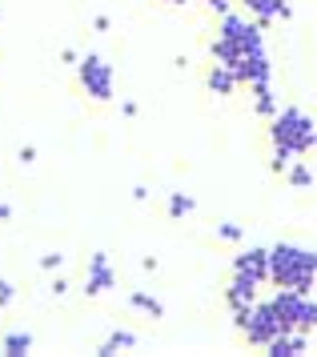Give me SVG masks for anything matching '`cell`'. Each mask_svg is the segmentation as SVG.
<instances>
[{
    "label": "cell",
    "mask_w": 317,
    "mask_h": 357,
    "mask_svg": "<svg viewBox=\"0 0 317 357\" xmlns=\"http://www.w3.org/2000/svg\"><path fill=\"white\" fill-rule=\"evenodd\" d=\"M314 281H317V253L314 249L293 245V241H281L270 249V285L314 293Z\"/></svg>",
    "instance_id": "6da1fadb"
},
{
    "label": "cell",
    "mask_w": 317,
    "mask_h": 357,
    "mask_svg": "<svg viewBox=\"0 0 317 357\" xmlns=\"http://www.w3.org/2000/svg\"><path fill=\"white\" fill-rule=\"evenodd\" d=\"M265 49V29L257 24L253 17H241V13H225L221 24H217V36L209 45V56L221 61V65H233L245 52H261Z\"/></svg>",
    "instance_id": "7a4b0ae2"
},
{
    "label": "cell",
    "mask_w": 317,
    "mask_h": 357,
    "mask_svg": "<svg viewBox=\"0 0 317 357\" xmlns=\"http://www.w3.org/2000/svg\"><path fill=\"white\" fill-rule=\"evenodd\" d=\"M270 141L273 149H286V153H293V157H309L317 149V125L314 116L305 113V109H277V113L270 116Z\"/></svg>",
    "instance_id": "3957f363"
},
{
    "label": "cell",
    "mask_w": 317,
    "mask_h": 357,
    "mask_svg": "<svg viewBox=\"0 0 317 357\" xmlns=\"http://www.w3.org/2000/svg\"><path fill=\"white\" fill-rule=\"evenodd\" d=\"M233 325L241 329V337L249 341V345H257V349H265L277 333H286V325L277 317L273 301H253V305L237 309V313H233Z\"/></svg>",
    "instance_id": "277c9868"
},
{
    "label": "cell",
    "mask_w": 317,
    "mask_h": 357,
    "mask_svg": "<svg viewBox=\"0 0 317 357\" xmlns=\"http://www.w3.org/2000/svg\"><path fill=\"white\" fill-rule=\"evenodd\" d=\"M277 317L286 329H297V333H314L317 329V297L314 293H297V289H277L270 297Z\"/></svg>",
    "instance_id": "5b68a950"
},
{
    "label": "cell",
    "mask_w": 317,
    "mask_h": 357,
    "mask_svg": "<svg viewBox=\"0 0 317 357\" xmlns=\"http://www.w3.org/2000/svg\"><path fill=\"white\" fill-rule=\"evenodd\" d=\"M77 81L80 89L96 100V105H109L117 97V77H112V65L101 56V52H84L77 61Z\"/></svg>",
    "instance_id": "8992f818"
},
{
    "label": "cell",
    "mask_w": 317,
    "mask_h": 357,
    "mask_svg": "<svg viewBox=\"0 0 317 357\" xmlns=\"http://www.w3.org/2000/svg\"><path fill=\"white\" fill-rule=\"evenodd\" d=\"M117 285V273H112L109 253H93L89 257V269H84V297H101Z\"/></svg>",
    "instance_id": "52a82bcc"
},
{
    "label": "cell",
    "mask_w": 317,
    "mask_h": 357,
    "mask_svg": "<svg viewBox=\"0 0 317 357\" xmlns=\"http://www.w3.org/2000/svg\"><path fill=\"white\" fill-rule=\"evenodd\" d=\"M233 273H245L253 277V281H270V249L265 245H249V249H241L237 257H233Z\"/></svg>",
    "instance_id": "ba28073f"
},
{
    "label": "cell",
    "mask_w": 317,
    "mask_h": 357,
    "mask_svg": "<svg viewBox=\"0 0 317 357\" xmlns=\"http://www.w3.org/2000/svg\"><path fill=\"white\" fill-rule=\"evenodd\" d=\"M257 289H261V281H253V277H245V273H233V277H229V289H225V305H229V313H237V309L253 305V301H257Z\"/></svg>",
    "instance_id": "9c48e42d"
},
{
    "label": "cell",
    "mask_w": 317,
    "mask_h": 357,
    "mask_svg": "<svg viewBox=\"0 0 317 357\" xmlns=\"http://www.w3.org/2000/svg\"><path fill=\"white\" fill-rule=\"evenodd\" d=\"M245 8H249V17L261 24V29H270V24H277V20H289L293 13H289V0H241Z\"/></svg>",
    "instance_id": "30bf717a"
},
{
    "label": "cell",
    "mask_w": 317,
    "mask_h": 357,
    "mask_svg": "<svg viewBox=\"0 0 317 357\" xmlns=\"http://www.w3.org/2000/svg\"><path fill=\"white\" fill-rule=\"evenodd\" d=\"M205 84H209V93H213V97H233V93L241 89L237 73H233L229 65H221V61H213V65H209Z\"/></svg>",
    "instance_id": "8fae6325"
},
{
    "label": "cell",
    "mask_w": 317,
    "mask_h": 357,
    "mask_svg": "<svg viewBox=\"0 0 317 357\" xmlns=\"http://www.w3.org/2000/svg\"><path fill=\"white\" fill-rule=\"evenodd\" d=\"M309 349V333H297V329H286V333H277V337L265 345V354L270 357H297Z\"/></svg>",
    "instance_id": "7c38bea8"
},
{
    "label": "cell",
    "mask_w": 317,
    "mask_h": 357,
    "mask_svg": "<svg viewBox=\"0 0 317 357\" xmlns=\"http://www.w3.org/2000/svg\"><path fill=\"white\" fill-rule=\"evenodd\" d=\"M249 93H253V113H257V116H265V121H270V116L281 109V100H277V93H273V81L249 84Z\"/></svg>",
    "instance_id": "4fadbf2b"
},
{
    "label": "cell",
    "mask_w": 317,
    "mask_h": 357,
    "mask_svg": "<svg viewBox=\"0 0 317 357\" xmlns=\"http://www.w3.org/2000/svg\"><path fill=\"white\" fill-rule=\"evenodd\" d=\"M137 345H141L137 333H128V329H112L109 337L96 345V357H112V354H121V349H137Z\"/></svg>",
    "instance_id": "5bb4252c"
},
{
    "label": "cell",
    "mask_w": 317,
    "mask_h": 357,
    "mask_svg": "<svg viewBox=\"0 0 317 357\" xmlns=\"http://www.w3.org/2000/svg\"><path fill=\"white\" fill-rule=\"evenodd\" d=\"M128 309H137V313H145V317H165V305H161L157 297H153V293H145V289H128Z\"/></svg>",
    "instance_id": "9a60e30c"
},
{
    "label": "cell",
    "mask_w": 317,
    "mask_h": 357,
    "mask_svg": "<svg viewBox=\"0 0 317 357\" xmlns=\"http://www.w3.org/2000/svg\"><path fill=\"white\" fill-rule=\"evenodd\" d=\"M32 333H24V329H13V333H4L0 337V354L4 357H24V354H32Z\"/></svg>",
    "instance_id": "2e32d148"
},
{
    "label": "cell",
    "mask_w": 317,
    "mask_h": 357,
    "mask_svg": "<svg viewBox=\"0 0 317 357\" xmlns=\"http://www.w3.org/2000/svg\"><path fill=\"white\" fill-rule=\"evenodd\" d=\"M286 181L293 185V189H309V185H314V169H309L305 161H293L289 173H286Z\"/></svg>",
    "instance_id": "e0dca14e"
},
{
    "label": "cell",
    "mask_w": 317,
    "mask_h": 357,
    "mask_svg": "<svg viewBox=\"0 0 317 357\" xmlns=\"http://www.w3.org/2000/svg\"><path fill=\"white\" fill-rule=\"evenodd\" d=\"M165 209H169V217H189V213L197 209V201H193L189 193H169Z\"/></svg>",
    "instance_id": "ac0fdd59"
},
{
    "label": "cell",
    "mask_w": 317,
    "mask_h": 357,
    "mask_svg": "<svg viewBox=\"0 0 317 357\" xmlns=\"http://www.w3.org/2000/svg\"><path fill=\"white\" fill-rule=\"evenodd\" d=\"M217 237H221V241H241L245 229H241L237 221H221V225H217Z\"/></svg>",
    "instance_id": "d6986e66"
},
{
    "label": "cell",
    "mask_w": 317,
    "mask_h": 357,
    "mask_svg": "<svg viewBox=\"0 0 317 357\" xmlns=\"http://www.w3.org/2000/svg\"><path fill=\"white\" fill-rule=\"evenodd\" d=\"M16 301V285L13 281H4V277H0V309H8Z\"/></svg>",
    "instance_id": "ffe728a7"
},
{
    "label": "cell",
    "mask_w": 317,
    "mask_h": 357,
    "mask_svg": "<svg viewBox=\"0 0 317 357\" xmlns=\"http://www.w3.org/2000/svg\"><path fill=\"white\" fill-rule=\"evenodd\" d=\"M61 265H64L61 253H45V257H40V269H61Z\"/></svg>",
    "instance_id": "44dd1931"
},
{
    "label": "cell",
    "mask_w": 317,
    "mask_h": 357,
    "mask_svg": "<svg viewBox=\"0 0 317 357\" xmlns=\"http://www.w3.org/2000/svg\"><path fill=\"white\" fill-rule=\"evenodd\" d=\"M229 4H233V0H205V8H209V13H217V17L229 13Z\"/></svg>",
    "instance_id": "7402d4cb"
},
{
    "label": "cell",
    "mask_w": 317,
    "mask_h": 357,
    "mask_svg": "<svg viewBox=\"0 0 317 357\" xmlns=\"http://www.w3.org/2000/svg\"><path fill=\"white\" fill-rule=\"evenodd\" d=\"M52 293H57V297H64V293H68V281H64V277H57V281H52Z\"/></svg>",
    "instance_id": "603a6c76"
},
{
    "label": "cell",
    "mask_w": 317,
    "mask_h": 357,
    "mask_svg": "<svg viewBox=\"0 0 317 357\" xmlns=\"http://www.w3.org/2000/svg\"><path fill=\"white\" fill-rule=\"evenodd\" d=\"M0 221H13V205H4V201H0Z\"/></svg>",
    "instance_id": "cb8c5ba5"
},
{
    "label": "cell",
    "mask_w": 317,
    "mask_h": 357,
    "mask_svg": "<svg viewBox=\"0 0 317 357\" xmlns=\"http://www.w3.org/2000/svg\"><path fill=\"white\" fill-rule=\"evenodd\" d=\"M165 4H177V8H181V4H193V0H165Z\"/></svg>",
    "instance_id": "d4e9b609"
}]
</instances>
